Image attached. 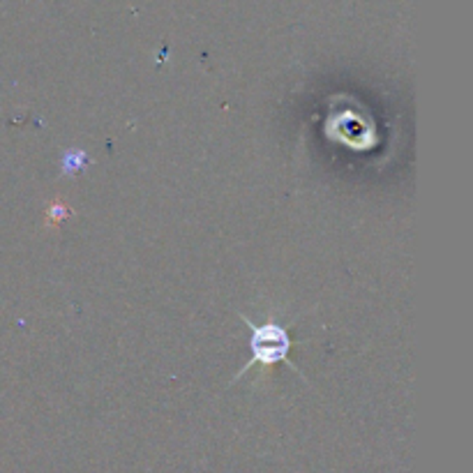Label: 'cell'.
<instances>
[{
  "mask_svg": "<svg viewBox=\"0 0 473 473\" xmlns=\"http://www.w3.org/2000/svg\"><path fill=\"white\" fill-rule=\"evenodd\" d=\"M240 319L247 323L250 330H252V338H250L252 360L233 379H240L252 365L270 367V365H277V362H289V367L298 372V367L289 360V351H291V347H294V340L289 338V333H286L284 325H277V323L257 325V323H252L247 316H243V314H240Z\"/></svg>",
  "mask_w": 473,
  "mask_h": 473,
  "instance_id": "cell-1",
  "label": "cell"
}]
</instances>
